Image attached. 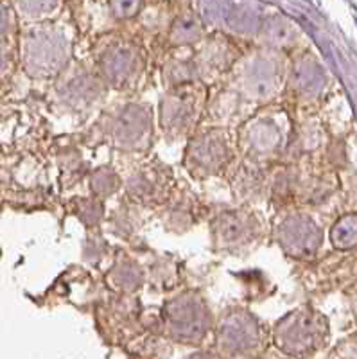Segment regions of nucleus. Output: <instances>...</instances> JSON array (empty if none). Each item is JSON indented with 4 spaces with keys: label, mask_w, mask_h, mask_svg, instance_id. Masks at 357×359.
I'll return each instance as SVG.
<instances>
[{
    "label": "nucleus",
    "mask_w": 357,
    "mask_h": 359,
    "mask_svg": "<svg viewBox=\"0 0 357 359\" xmlns=\"http://www.w3.org/2000/svg\"><path fill=\"white\" fill-rule=\"evenodd\" d=\"M187 359H223L220 354H214V352H196L191 354Z\"/></svg>",
    "instance_id": "nucleus-12"
},
{
    "label": "nucleus",
    "mask_w": 357,
    "mask_h": 359,
    "mask_svg": "<svg viewBox=\"0 0 357 359\" xmlns=\"http://www.w3.org/2000/svg\"><path fill=\"white\" fill-rule=\"evenodd\" d=\"M198 95L192 92V88L185 85H180L173 90V94L167 95L162 104V123L163 128L173 131L175 135L187 131L194 126L198 118Z\"/></svg>",
    "instance_id": "nucleus-7"
},
{
    "label": "nucleus",
    "mask_w": 357,
    "mask_h": 359,
    "mask_svg": "<svg viewBox=\"0 0 357 359\" xmlns=\"http://www.w3.org/2000/svg\"><path fill=\"white\" fill-rule=\"evenodd\" d=\"M241 142L244 144V149H248L250 158L253 160H268L273 153H278L284 140H282L281 126L273 123L271 118H260L257 123L250 124V128H244V135Z\"/></svg>",
    "instance_id": "nucleus-8"
},
{
    "label": "nucleus",
    "mask_w": 357,
    "mask_h": 359,
    "mask_svg": "<svg viewBox=\"0 0 357 359\" xmlns=\"http://www.w3.org/2000/svg\"><path fill=\"white\" fill-rule=\"evenodd\" d=\"M230 146L224 135L217 130H210L199 135L187 149V165L192 172L201 176L215 175L230 162Z\"/></svg>",
    "instance_id": "nucleus-4"
},
{
    "label": "nucleus",
    "mask_w": 357,
    "mask_h": 359,
    "mask_svg": "<svg viewBox=\"0 0 357 359\" xmlns=\"http://www.w3.org/2000/svg\"><path fill=\"white\" fill-rule=\"evenodd\" d=\"M278 243L291 257H313L320 250L321 230L309 216L295 214L278 226Z\"/></svg>",
    "instance_id": "nucleus-6"
},
{
    "label": "nucleus",
    "mask_w": 357,
    "mask_h": 359,
    "mask_svg": "<svg viewBox=\"0 0 357 359\" xmlns=\"http://www.w3.org/2000/svg\"><path fill=\"white\" fill-rule=\"evenodd\" d=\"M215 343L223 354L231 358L250 355L262 347L264 329L250 311L231 309L217 323Z\"/></svg>",
    "instance_id": "nucleus-3"
},
{
    "label": "nucleus",
    "mask_w": 357,
    "mask_h": 359,
    "mask_svg": "<svg viewBox=\"0 0 357 359\" xmlns=\"http://www.w3.org/2000/svg\"><path fill=\"white\" fill-rule=\"evenodd\" d=\"M330 241L339 250L352 248L356 243V216H343L330 230Z\"/></svg>",
    "instance_id": "nucleus-11"
},
{
    "label": "nucleus",
    "mask_w": 357,
    "mask_h": 359,
    "mask_svg": "<svg viewBox=\"0 0 357 359\" xmlns=\"http://www.w3.org/2000/svg\"><path fill=\"white\" fill-rule=\"evenodd\" d=\"M259 219L248 210H228L220 214L212 224L214 239L220 248L236 252L255 243L259 236Z\"/></svg>",
    "instance_id": "nucleus-5"
},
{
    "label": "nucleus",
    "mask_w": 357,
    "mask_h": 359,
    "mask_svg": "<svg viewBox=\"0 0 357 359\" xmlns=\"http://www.w3.org/2000/svg\"><path fill=\"white\" fill-rule=\"evenodd\" d=\"M327 336L329 325L318 311L297 309L276 323L273 341L289 358H309L323 347Z\"/></svg>",
    "instance_id": "nucleus-1"
},
{
    "label": "nucleus",
    "mask_w": 357,
    "mask_h": 359,
    "mask_svg": "<svg viewBox=\"0 0 357 359\" xmlns=\"http://www.w3.org/2000/svg\"><path fill=\"white\" fill-rule=\"evenodd\" d=\"M166 329L173 339L198 345L207 338L212 327V316L207 304L194 293H185L170 300L163 309Z\"/></svg>",
    "instance_id": "nucleus-2"
},
{
    "label": "nucleus",
    "mask_w": 357,
    "mask_h": 359,
    "mask_svg": "<svg viewBox=\"0 0 357 359\" xmlns=\"http://www.w3.org/2000/svg\"><path fill=\"white\" fill-rule=\"evenodd\" d=\"M255 359H260V358H255Z\"/></svg>",
    "instance_id": "nucleus-14"
},
{
    "label": "nucleus",
    "mask_w": 357,
    "mask_h": 359,
    "mask_svg": "<svg viewBox=\"0 0 357 359\" xmlns=\"http://www.w3.org/2000/svg\"><path fill=\"white\" fill-rule=\"evenodd\" d=\"M244 85L253 97H266L276 92L278 76L271 63H252L244 72Z\"/></svg>",
    "instance_id": "nucleus-9"
},
{
    "label": "nucleus",
    "mask_w": 357,
    "mask_h": 359,
    "mask_svg": "<svg viewBox=\"0 0 357 359\" xmlns=\"http://www.w3.org/2000/svg\"><path fill=\"white\" fill-rule=\"evenodd\" d=\"M325 83L323 72L321 67L316 63H298L292 70V85L297 86V90L302 95L309 94V92H320L321 85Z\"/></svg>",
    "instance_id": "nucleus-10"
},
{
    "label": "nucleus",
    "mask_w": 357,
    "mask_h": 359,
    "mask_svg": "<svg viewBox=\"0 0 357 359\" xmlns=\"http://www.w3.org/2000/svg\"><path fill=\"white\" fill-rule=\"evenodd\" d=\"M6 65H8V63H6V54L4 50H2V47H0V74L4 72Z\"/></svg>",
    "instance_id": "nucleus-13"
}]
</instances>
